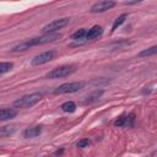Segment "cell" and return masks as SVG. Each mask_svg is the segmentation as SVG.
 <instances>
[{"label":"cell","mask_w":157,"mask_h":157,"mask_svg":"<svg viewBox=\"0 0 157 157\" xmlns=\"http://www.w3.org/2000/svg\"><path fill=\"white\" fill-rule=\"evenodd\" d=\"M61 37L60 33H48L40 37H36V38H31L28 40H25L17 45H15L13 48H11L10 50L16 53V52H25L27 49H29L31 47H36V45H42V44H47L49 42H54L56 39H59Z\"/></svg>","instance_id":"obj_1"},{"label":"cell","mask_w":157,"mask_h":157,"mask_svg":"<svg viewBox=\"0 0 157 157\" xmlns=\"http://www.w3.org/2000/svg\"><path fill=\"white\" fill-rule=\"evenodd\" d=\"M42 98H43V94L39 93V92L29 93V94L22 96L21 98L16 99L13 102V107L15 108H31L34 104H37Z\"/></svg>","instance_id":"obj_2"},{"label":"cell","mask_w":157,"mask_h":157,"mask_svg":"<svg viewBox=\"0 0 157 157\" xmlns=\"http://www.w3.org/2000/svg\"><path fill=\"white\" fill-rule=\"evenodd\" d=\"M87 85L86 81H75V82H66L60 85L59 87H56L53 93L54 94H65V93H74L77 92L80 90H82L85 86Z\"/></svg>","instance_id":"obj_3"},{"label":"cell","mask_w":157,"mask_h":157,"mask_svg":"<svg viewBox=\"0 0 157 157\" xmlns=\"http://www.w3.org/2000/svg\"><path fill=\"white\" fill-rule=\"evenodd\" d=\"M69 23H70V17H64V18L54 20V21L49 22L48 25H45V26L43 27L42 31H43L45 34H48V33H53V32H56V31H59V29L66 27Z\"/></svg>","instance_id":"obj_4"},{"label":"cell","mask_w":157,"mask_h":157,"mask_svg":"<svg viewBox=\"0 0 157 157\" xmlns=\"http://www.w3.org/2000/svg\"><path fill=\"white\" fill-rule=\"evenodd\" d=\"M74 72V67L70 65H61L58 66L55 69H53L52 71H49L47 74V78H61V77H66L70 74Z\"/></svg>","instance_id":"obj_5"},{"label":"cell","mask_w":157,"mask_h":157,"mask_svg":"<svg viewBox=\"0 0 157 157\" xmlns=\"http://www.w3.org/2000/svg\"><path fill=\"white\" fill-rule=\"evenodd\" d=\"M55 56V52L53 50H47V52H43L38 55H36L32 60H31V64L33 66H38V65H43L45 63H49L50 60H53Z\"/></svg>","instance_id":"obj_6"},{"label":"cell","mask_w":157,"mask_h":157,"mask_svg":"<svg viewBox=\"0 0 157 157\" xmlns=\"http://www.w3.org/2000/svg\"><path fill=\"white\" fill-rule=\"evenodd\" d=\"M117 5L115 1H112V0H104V1H98L96 4H93L91 6V12L92 13H98V12H104L112 7H114Z\"/></svg>","instance_id":"obj_7"},{"label":"cell","mask_w":157,"mask_h":157,"mask_svg":"<svg viewBox=\"0 0 157 157\" xmlns=\"http://www.w3.org/2000/svg\"><path fill=\"white\" fill-rule=\"evenodd\" d=\"M134 120H135V115L134 114H130V115H123L120 118H118L114 123L115 126L118 128H131L134 126Z\"/></svg>","instance_id":"obj_8"},{"label":"cell","mask_w":157,"mask_h":157,"mask_svg":"<svg viewBox=\"0 0 157 157\" xmlns=\"http://www.w3.org/2000/svg\"><path fill=\"white\" fill-rule=\"evenodd\" d=\"M87 34H88V31L86 28H80L71 36V39L76 42V45H78V44L87 42Z\"/></svg>","instance_id":"obj_9"},{"label":"cell","mask_w":157,"mask_h":157,"mask_svg":"<svg viewBox=\"0 0 157 157\" xmlns=\"http://www.w3.org/2000/svg\"><path fill=\"white\" fill-rule=\"evenodd\" d=\"M16 115H17V110L15 108H2L1 113H0V120L5 121V120L15 118Z\"/></svg>","instance_id":"obj_10"},{"label":"cell","mask_w":157,"mask_h":157,"mask_svg":"<svg viewBox=\"0 0 157 157\" xmlns=\"http://www.w3.org/2000/svg\"><path fill=\"white\" fill-rule=\"evenodd\" d=\"M103 33V28L98 25L93 26L92 28L88 29V34H87V40H93V39H97L98 37H101Z\"/></svg>","instance_id":"obj_11"},{"label":"cell","mask_w":157,"mask_h":157,"mask_svg":"<svg viewBox=\"0 0 157 157\" xmlns=\"http://www.w3.org/2000/svg\"><path fill=\"white\" fill-rule=\"evenodd\" d=\"M42 132V128L40 126H33V128H28L23 131V137L26 139H32V137H37L39 136Z\"/></svg>","instance_id":"obj_12"},{"label":"cell","mask_w":157,"mask_h":157,"mask_svg":"<svg viewBox=\"0 0 157 157\" xmlns=\"http://www.w3.org/2000/svg\"><path fill=\"white\" fill-rule=\"evenodd\" d=\"M104 93V91L103 90H97V91H94V92H92V93H90L86 98H85V101H83V103L85 104H88V103H93V102H96V101H98L101 97H102V94Z\"/></svg>","instance_id":"obj_13"},{"label":"cell","mask_w":157,"mask_h":157,"mask_svg":"<svg viewBox=\"0 0 157 157\" xmlns=\"http://www.w3.org/2000/svg\"><path fill=\"white\" fill-rule=\"evenodd\" d=\"M16 130H17V125H16V124H11V125L1 126V129H0V136H1V137L10 136V135H12Z\"/></svg>","instance_id":"obj_14"},{"label":"cell","mask_w":157,"mask_h":157,"mask_svg":"<svg viewBox=\"0 0 157 157\" xmlns=\"http://www.w3.org/2000/svg\"><path fill=\"white\" fill-rule=\"evenodd\" d=\"M156 54H157V45H153L151 48H147V49L141 50L137 54V56L139 58H144V56H151V55H156Z\"/></svg>","instance_id":"obj_15"},{"label":"cell","mask_w":157,"mask_h":157,"mask_svg":"<svg viewBox=\"0 0 157 157\" xmlns=\"http://www.w3.org/2000/svg\"><path fill=\"white\" fill-rule=\"evenodd\" d=\"M126 18H128V13H123V15H120L117 20H114V22H113V25H112V32H114L118 27H120V26L125 22Z\"/></svg>","instance_id":"obj_16"},{"label":"cell","mask_w":157,"mask_h":157,"mask_svg":"<svg viewBox=\"0 0 157 157\" xmlns=\"http://www.w3.org/2000/svg\"><path fill=\"white\" fill-rule=\"evenodd\" d=\"M60 108H61L63 112H65V113H74V112L76 110V104H75L74 102H71V101H67V102L63 103Z\"/></svg>","instance_id":"obj_17"},{"label":"cell","mask_w":157,"mask_h":157,"mask_svg":"<svg viewBox=\"0 0 157 157\" xmlns=\"http://www.w3.org/2000/svg\"><path fill=\"white\" fill-rule=\"evenodd\" d=\"M12 67H13V64H12V63H5V61H2V63L0 64V74L2 75V74H5V72L10 71Z\"/></svg>","instance_id":"obj_18"},{"label":"cell","mask_w":157,"mask_h":157,"mask_svg":"<svg viewBox=\"0 0 157 157\" xmlns=\"http://www.w3.org/2000/svg\"><path fill=\"white\" fill-rule=\"evenodd\" d=\"M90 145H91V141H90L88 139H82V140H80V141L77 142V147H80V148L87 147V146H90Z\"/></svg>","instance_id":"obj_19"},{"label":"cell","mask_w":157,"mask_h":157,"mask_svg":"<svg viewBox=\"0 0 157 157\" xmlns=\"http://www.w3.org/2000/svg\"><path fill=\"white\" fill-rule=\"evenodd\" d=\"M140 1H124V5H134V4H139Z\"/></svg>","instance_id":"obj_20"},{"label":"cell","mask_w":157,"mask_h":157,"mask_svg":"<svg viewBox=\"0 0 157 157\" xmlns=\"http://www.w3.org/2000/svg\"><path fill=\"white\" fill-rule=\"evenodd\" d=\"M63 153H64V150H63V148H61V150H58V151L54 152L55 156H60V155H63Z\"/></svg>","instance_id":"obj_21"}]
</instances>
